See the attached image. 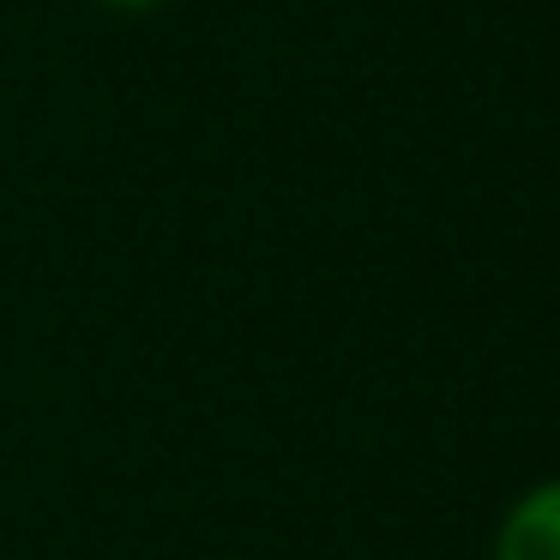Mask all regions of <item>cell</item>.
Wrapping results in <instances>:
<instances>
[{"label": "cell", "mask_w": 560, "mask_h": 560, "mask_svg": "<svg viewBox=\"0 0 560 560\" xmlns=\"http://www.w3.org/2000/svg\"><path fill=\"white\" fill-rule=\"evenodd\" d=\"M494 560H560V476L512 500L494 536Z\"/></svg>", "instance_id": "1"}, {"label": "cell", "mask_w": 560, "mask_h": 560, "mask_svg": "<svg viewBox=\"0 0 560 560\" xmlns=\"http://www.w3.org/2000/svg\"><path fill=\"white\" fill-rule=\"evenodd\" d=\"M103 7H158V0H103Z\"/></svg>", "instance_id": "2"}]
</instances>
